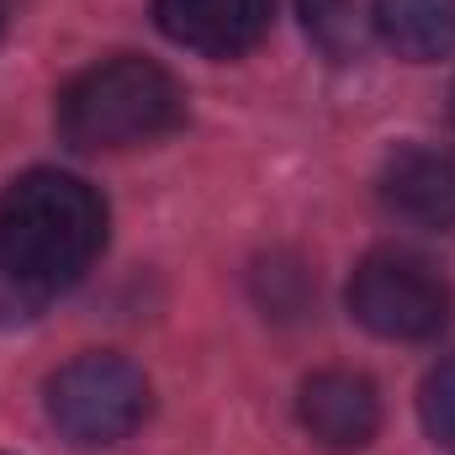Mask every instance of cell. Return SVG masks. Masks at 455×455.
Returning a JSON list of instances; mask_svg holds the SVG:
<instances>
[{
    "mask_svg": "<svg viewBox=\"0 0 455 455\" xmlns=\"http://www.w3.org/2000/svg\"><path fill=\"white\" fill-rule=\"evenodd\" d=\"M107 249V202L64 170H27L0 191V281L27 297H59L85 281Z\"/></svg>",
    "mask_w": 455,
    "mask_h": 455,
    "instance_id": "obj_1",
    "label": "cell"
},
{
    "mask_svg": "<svg viewBox=\"0 0 455 455\" xmlns=\"http://www.w3.org/2000/svg\"><path fill=\"white\" fill-rule=\"evenodd\" d=\"M59 138L80 154H122L170 138L186 122V91L180 80L138 53H116L91 69H80L59 91Z\"/></svg>",
    "mask_w": 455,
    "mask_h": 455,
    "instance_id": "obj_2",
    "label": "cell"
},
{
    "mask_svg": "<svg viewBox=\"0 0 455 455\" xmlns=\"http://www.w3.org/2000/svg\"><path fill=\"white\" fill-rule=\"evenodd\" d=\"M349 318L360 329H371L376 339H397V344H419L435 339L451 323V281L413 249H371L355 275H349Z\"/></svg>",
    "mask_w": 455,
    "mask_h": 455,
    "instance_id": "obj_3",
    "label": "cell"
},
{
    "mask_svg": "<svg viewBox=\"0 0 455 455\" xmlns=\"http://www.w3.org/2000/svg\"><path fill=\"white\" fill-rule=\"evenodd\" d=\"M48 419L69 445H116L148 419V376L122 355H75L48 376Z\"/></svg>",
    "mask_w": 455,
    "mask_h": 455,
    "instance_id": "obj_4",
    "label": "cell"
},
{
    "mask_svg": "<svg viewBox=\"0 0 455 455\" xmlns=\"http://www.w3.org/2000/svg\"><path fill=\"white\" fill-rule=\"evenodd\" d=\"M297 419L302 429L313 435L318 451H365L381 429V397H376V381L360 376V371H313L297 392Z\"/></svg>",
    "mask_w": 455,
    "mask_h": 455,
    "instance_id": "obj_5",
    "label": "cell"
},
{
    "mask_svg": "<svg viewBox=\"0 0 455 455\" xmlns=\"http://www.w3.org/2000/svg\"><path fill=\"white\" fill-rule=\"evenodd\" d=\"M270 0H154L159 32L202 59H243L270 32Z\"/></svg>",
    "mask_w": 455,
    "mask_h": 455,
    "instance_id": "obj_6",
    "label": "cell"
},
{
    "mask_svg": "<svg viewBox=\"0 0 455 455\" xmlns=\"http://www.w3.org/2000/svg\"><path fill=\"white\" fill-rule=\"evenodd\" d=\"M381 202L397 223L455 233V154L408 143L381 164Z\"/></svg>",
    "mask_w": 455,
    "mask_h": 455,
    "instance_id": "obj_7",
    "label": "cell"
},
{
    "mask_svg": "<svg viewBox=\"0 0 455 455\" xmlns=\"http://www.w3.org/2000/svg\"><path fill=\"white\" fill-rule=\"evenodd\" d=\"M371 27L408 64L455 53V0H371Z\"/></svg>",
    "mask_w": 455,
    "mask_h": 455,
    "instance_id": "obj_8",
    "label": "cell"
},
{
    "mask_svg": "<svg viewBox=\"0 0 455 455\" xmlns=\"http://www.w3.org/2000/svg\"><path fill=\"white\" fill-rule=\"evenodd\" d=\"M249 291H254V302H259L265 318L291 323V318H302L313 307V270L297 254H265L249 270Z\"/></svg>",
    "mask_w": 455,
    "mask_h": 455,
    "instance_id": "obj_9",
    "label": "cell"
},
{
    "mask_svg": "<svg viewBox=\"0 0 455 455\" xmlns=\"http://www.w3.org/2000/svg\"><path fill=\"white\" fill-rule=\"evenodd\" d=\"M297 16H302V32L313 37V48L329 64H355L365 53V32H360V16H355V0H297Z\"/></svg>",
    "mask_w": 455,
    "mask_h": 455,
    "instance_id": "obj_10",
    "label": "cell"
},
{
    "mask_svg": "<svg viewBox=\"0 0 455 455\" xmlns=\"http://www.w3.org/2000/svg\"><path fill=\"white\" fill-rule=\"evenodd\" d=\"M419 419L429 429V440L455 451V360H445L440 371H429L424 392H419Z\"/></svg>",
    "mask_w": 455,
    "mask_h": 455,
    "instance_id": "obj_11",
    "label": "cell"
},
{
    "mask_svg": "<svg viewBox=\"0 0 455 455\" xmlns=\"http://www.w3.org/2000/svg\"><path fill=\"white\" fill-rule=\"evenodd\" d=\"M11 5H21V0H0V16H5V11H11Z\"/></svg>",
    "mask_w": 455,
    "mask_h": 455,
    "instance_id": "obj_12",
    "label": "cell"
},
{
    "mask_svg": "<svg viewBox=\"0 0 455 455\" xmlns=\"http://www.w3.org/2000/svg\"><path fill=\"white\" fill-rule=\"evenodd\" d=\"M451 122H455V85H451Z\"/></svg>",
    "mask_w": 455,
    "mask_h": 455,
    "instance_id": "obj_13",
    "label": "cell"
}]
</instances>
